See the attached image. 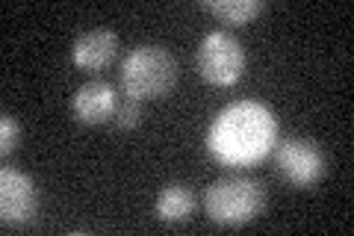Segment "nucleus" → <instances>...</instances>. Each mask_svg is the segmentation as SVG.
<instances>
[{
    "mask_svg": "<svg viewBox=\"0 0 354 236\" xmlns=\"http://www.w3.org/2000/svg\"><path fill=\"white\" fill-rule=\"evenodd\" d=\"M278 142V118L257 100H236L218 112L207 130V148L225 165H248Z\"/></svg>",
    "mask_w": 354,
    "mask_h": 236,
    "instance_id": "nucleus-1",
    "label": "nucleus"
},
{
    "mask_svg": "<svg viewBox=\"0 0 354 236\" xmlns=\"http://www.w3.org/2000/svg\"><path fill=\"white\" fill-rule=\"evenodd\" d=\"M177 80V62L162 44H139L121 62V89L136 100L165 98Z\"/></svg>",
    "mask_w": 354,
    "mask_h": 236,
    "instance_id": "nucleus-2",
    "label": "nucleus"
},
{
    "mask_svg": "<svg viewBox=\"0 0 354 236\" xmlns=\"http://www.w3.org/2000/svg\"><path fill=\"white\" fill-rule=\"evenodd\" d=\"M266 207V186L254 177L234 174L221 177L204 195V210L216 224L225 228H242L254 221Z\"/></svg>",
    "mask_w": 354,
    "mask_h": 236,
    "instance_id": "nucleus-3",
    "label": "nucleus"
},
{
    "mask_svg": "<svg viewBox=\"0 0 354 236\" xmlns=\"http://www.w3.org/2000/svg\"><path fill=\"white\" fill-rule=\"evenodd\" d=\"M245 71V48L225 30L207 33L198 44V74L213 86L236 83Z\"/></svg>",
    "mask_w": 354,
    "mask_h": 236,
    "instance_id": "nucleus-4",
    "label": "nucleus"
},
{
    "mask_svg": "<svg viewBox=\"0 0 354 236\" xmlns=\"http://www.w3.org/2000/svg\"><path fill=\"white\" fill-rule=\"evenodd\" d=\"M278 174L292 186H313L328 174V156L313 139L292 136L274 145Z\"/></svg>",
    "mask_w": 354,
    "mask_h": 236,
    "instance_id": "nucleus-5",
    "label": "nucleus"
},
{
    "mask_svg": "<svg viewBox=\"0 0 354 236\" xmlns=\"http://www.w3.org/2000/svg\"><path fill=\"white\" fill-rule=\"evenodd\" d=\"M39 216V186L30 174L6 165L0 172V219L3 224H30Z\"/></svg>",
    "mask_w": 354,
    "mask_h": 236,
    "instance_id": "nucleus-6",
    "label": "nucleus"
},
{
    "mask_svg": "<svg viewBox=\"0 0 354 236\" xmlns=\"http://www.w3.org/2000/svg\"><path fill=\"white\" fill-rule=\"evenodd\" d=\"M115 100L118 92L113 83L106 80H88L77 89V95L71 98V112L80 125H104V121H113L115 112Z\"/></svg>",
    "mask_w": 354,
    "mask_h": 236,
    "instance_id": "nucleus-7",
    "label": "nucleus"
},
{
    "mask_svg": "<svg viewBox=\"0 0 354 236\" xmlns=\"http://www.w3.org/2000/svg\"><path fill=\"white\" fill-rule=\"evenodd\" d=\"M115 53H118V36L106 27H97V30H86L83 36H77L71 48V60L83 71H101L104 65L115 60Z\"/></svg>",
    "mask_w": 354,
    "mask_h": 236,
    "instance_id": "nucleus-8",
    "label": "nucleus"
},
{
    "mask_svg": "<svg viewBox=\"0 0 354 236\" xmlns=\"http://www.w3.org/2000/svg\"><path fill=\"white\" fill-rule=\"evenodd\" d=\"M198 198L186 183H169L160 189L157 201H153V212L160 221H186L195 212Z\"/></svg>",
    "mask_w": 354,
    "mask_h": 236,
    "instance_id": "nucleus-9",
    "label": "nucleus"
},
{
    "mask_svg": "<svg viewBox=\"0 0 354 236\" xmlns=\"http://www.w3.org/2000/svg\"><path fill=\"white\" fill-rule=\"evenodd\" d=\"M207 12H213L218 21H225V24H251L254 18H257L266 3L263 0H204L201 3Z\"/></svg>",
    "mask_w": 354,
    "mask_h": 236,
    "instance_id": "nucleus-10",
    "label": "nucleus"
},
{
    "mask_svg": "<svg viewBox=\"0 0 354 236\" xmlns=\"http://www.w3.org/2000/svg\"><path fill=\"white\" fill-rule=\"evenodd\" d=\"M113 121L121 130H133L142 125V100L130 98V95H118L115 100V112H113Z\"/></svg>",
    "mask_w": 354,
    "mask_h": 236,
    "instance_id": "nucleus-11",
    "label": "nucleus"
},
{
    "mask_svg": "<svg viewBox=\"0 0 354 236\" xmlns=\"http://www.w3.org/2000/svg\"><path fill=\"white\" fill-rule=\"evenodd\" d=\"M21 145V125L15 116H9V112H3L0 116V154L9 156L15 148Z\"/></svg>",
    "mask_w": 354,
    "mask_h": 236,
    "instance_id": "nucleus-12",
    "label": "nucleus"
}]
</instances>
